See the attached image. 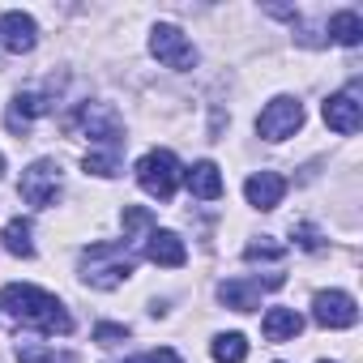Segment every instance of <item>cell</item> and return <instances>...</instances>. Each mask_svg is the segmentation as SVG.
Masks as SVG:
<instances>
[{"mask_svg":"<svg viewBox=\"0 0 363 363\" xmlns=\"http://www.w3.org/2000/svg\"><path fill=\"white\" fill-rule=\"evenodd\" d=\"M0 308H5L13 320L39 329V333H73V316L65 312V303L39 286H26V282H9L5 291H0Z\"/></svg>","mask_w":363,"mask_h":363,"instance_id":"obj_1","label":"cell"},{"mask_svg":"<svg viewBox=\"0 0 363 363\" xmlns=\"http://www.w3.org/2000/svg\"><path fill=\"white\" fill-rule=\"evenodd\" d=\"M133 274V257L124 244L116 240H99L90 248H82V282L94 291H116L120 282H128Z\"/></svg>","mask_w":363,"mask_h":363,"instance_id":"obj_2","label":"cell"},{"mask_svg":"<svg viewBox=\"0 0 363 363\" xmlns=\"http://www.w3.org/2000/svg\"><path fill=\"white\" fill-rule=\"evenodd\" d=\"M137 184H141L150 197L171 201L175 189H179V162H175V154H171V150H150V154L137 162Z\"/></svg>","mask_w":363,"mask_h":363,"instance_id":"obj_3","label":"cell"},{"mask_svg":"<svg viewBox=\"0 0 363 363\" xmlns=\"http://www.w3.org/2000/svg\"><path fill=\"white\" fill-rule=\"evenodd\" d=\"M299 124H303V107H299V99H291V94L269 99L265 111L257 116V133H261L265 141H286V137L299 133Z\"/></svg>","mask_w":363,"mask_h":363,"instance_id":"obj_4","label":"cell"},{"mask_svg":"<svg viewBox=\"0 0 363 363\" xmlns=\"http://www.w3.org/2000/svg\"><path fill=\"white\" fill-rule=\"evenodd\" d=\"M150 52H154V60H162L167 69H179V73L197 65V48L184 39V30L171 26V22H158L150 30Z\"/></svg>","mask_w":363,"mask_h":363,"instance_id":"obj_5","label":"cell"},{"mask_svg":"<svg viewBox=\"0 0 363 363\" xmlns=\"http://www.w3.org/2000/svg\"><path fill=\"white\" fill-rule=\"evenodd\" d=\"M18 193H22V201H26V206L48 210V206L56 201V193H60V162H56V158H39L35 167H26V171H22Z\"/></svg>","mask_w":363,"mask_h":363,"instance_id":"obj_6","label":"cell"},{"mask_svg":"<svg viewBox=\"0 0 363 363\" xmlns=\"http://www.w3.org/2000/svg\"><path fill=\"white\" fill-rule=\"evenodd\" d=\"M312 320L325 325V329H350L359 320V308L346 291H316L312 299Z\"/></svg>","mask_w":363,"mask_h":363,"instance_id":"obj_7","label":"cell"},{"mask_svg":"<svg viewBox=\"0 0 363 363\" xmlns=\"http://www.w3.org/2000/svg\"><path fill=\"white\" fill-rule=\"evenodd\" d=\"M0 43H5L13 56L35 52V43H39V26H35V18L22 13V9H9L5 18H0Z\"/></svg>","mask_w":363,"mask_h":363,"instance_id":"obj_8","label":"cell"},{"mask_svg":"<svg viewBox=\"0 0 363 363\" xmlns=\"http://www.w3.org/2000/svg\"><path fill=\"white\" fill-rule=\"evenodd\" d=\"M320 116H325V124L333 128V133H359V124H363V107H359V99H354V90H346V94H329L325 99V107H320Z\"/></svg>","mask_w":363,"mask_h":363,"instance_id":"obj_9","label":"cell"},{"mask_svg":"<svg viewBox=\"0 0 363 363\" xmlns=\"http://www.w3.org/2000/svg\"><path fill=\"white\" fill-rule=\"evenodd\" d=\"M244 197H248V206H257V210H278L282 197H286V179H282L278 171H257V175H248Z\"/></svg>","mask_w":363,"mask_h":363,"instance_id":"obj_10","label":"cell"},{"mask_svg":"<svg viewBox=\"0 0 363 363\" xmlns=\"http://www.w3.org/2000/svg\"><path fill=\"white\" fill-rule=\"evenodd\" d=\"M145 257H150L154 265L179 269V265L189 261V248H184V240H179L175 231H150V235H145Z\"/></svg>","mask_w":363,"mask_h":363,"instance_id":"obj_11","label":"cell"},{"mask_svg":"<svg viewBox=\"0 0 363 363\" xmlns=\"http://www.w3.org/2000/svg\"><path fill=\"white\" fill-rule=\"evenodd\" d=\"M299 329H303V316H299L295 308H269V312H265V320H261L265 342H291Z\"/></svg>","mask_w":363,"mask_h":363,"instance_id":"obj_12","label":"cell"},{"mask_svg":"<svg viewBox=\"0 0 363 363\" xmlns=\"http://www.w3.org/2000/svg\"><path fill=\"white\" fill-rule=\"evenodd\" d=\"M218 299L227 308H235V312H257L261 308V286L257 282H244V278H231V282L218 286Z\"/></svg>","mask_w":363,"mask_h":363,"instance_id":"obj_13","label":"cell"},{"mask_svg":"<svg viewBox=\"0 0 363 363\" xmlns=\"http://www.w3.org/2000/svg\"><path fill=\"white\" fill-rule=\"evenodd\" d=\"M184 179H189L193 197H201V201H218V197H223V171H218L214 162H197Z\"/></svg>","mask_w":363,"mask_h":363,"instance_id":"obj_14","label":"cell"},{"mask_svg":"<svg viewBox=\"0 0 363 363\" xmlns=\"http://www.w3.org/2000/svg\"><path fill=\"white\" fill-rule=\"evenodd\" d=\"M48 111H52V103H48L43 94H18L13 107H9V128H13V133H26L30 120H35V116H48Z\"/></svg>","mask_w":363,"mask_h":363,"instance_id":"obj_15","label":"cell"},{"mask_svg":"<svg viewBox=\"0 0 363 363\" xmlns=\"http://www.w3.org/2000/svg\"><path fill=\"white\" fill-rule=\"evenodd\" d=\"M5 252H13V257H22V261H30L35 257V240H30V218H9L5 223Z\"/></svg>","mask_w":363,"mask_h":363,"instance_id":"obj_16","label":"cell"},{"mask_svg":"<svg viewBox=\"0 0 363 363\" xmlns=\"http://www.w3.org/2000/svg\"><path fill=\"white\" fill-rule=\"evenodd\" d=\"M329 39H333V43H342V48H354V43L363 39V18H359L354 9L333 13V18H329Z\"/></svg>","mask_w":363,"mask_h":363,"instance_id":"obj_17","label":"cell"},{"mask_svg":"<svg viewBox=\"0 0 363 363\" xmlns=\"http://www.w3.org/2000/svg\"><path fill=\"white\" fill-rule=\"evenodd\" d=\"M210 354L218 363H244L248 359V337L244 333H218L214 346H210Z\"/></svg>","mask_w":363,"mask_h":363,"instance_id":"obj_18","label":"cell"},{"mask_svg":"<svg viewBox=\"0 0 363 363\" xmlns=\"http://www.w3.org/2000/svg\"><path fill=\"white\" fill-rule=\"evenodd\" d=\"M282 257H286V244H278L269 235H261V240H252L244 248V261H282Z\"/></svg>","mask_w":363,"mask_h":363,"instance_id":"obj_19","label":"cell"},{"mask_svg":"<svg viewBox=\"0 0 363 363\" xmlns=\"http://www.w3.org/2000/svg\"><path fill=\"white\" fill-rule=\"evenodd\" d=\"M82 167H86V175L111 179V175H116V150H90V154L82 158Z\"/></svg>","mask_w":363,"mask_h":363,"instance_id":"obj_20","label":"cell"},{"mask_svg":"<svg viewBox=\"0 0 363 363\" xmlns=\"http://www.w3.org/2000/svg\"><path fill=\"white\" fill-rule=\"evenodd\" d=\"M120 223H124V235H141V231H150V227H154V214H150L145 206H124Z\"/></svg>","mask_w":363,"mask_h":363,"instance_id":"obj_21","label":"cell"},{"mask_svg":"<svg viewBox=\"0 0 363 363\" xmlns=\"http://www.w3.org/2000/svg\"><path fill=\"white\" fill-rule=\"evenodd\" d=\"M291 235H295V244H299L303 252H320V248H325V240H320V231H316L312 223H299Z\"/></svg>","mask_w":363,"mask_h":363,"instance_id":"obj_22","label":"cell"},{"mask_svg":"<svg viewBox=\"0 0 363 363\" xmlns=\"http://www.w3.org/2000/svg\"><path fill=\"white\" fill-rule=\"evenodd\" d=\"M94 342L99 346H120V342H128V325H99Z\"/></svg>","mask_w":363,"mask_h":363,"instance_id":"obj_23","label":"cell"},{"mask_svg":"<svg viewBox=\"0 0 363 363\" xmlns=\"http://www.w3.org/2000/svg\"><path fill=\"white\" fill-rule=\"evenodd\" d=\"M18 363H56L48 346H35V342H22L18 346Z\"/></svg>","mask_w":363,"mask_h":363,"instance_id":"obj_24","label":"cell"},{"mask_svg":"<svg viewBox=\"0 0 363 363\" xmlns=\"http://www.w3.org/2000/svg\"><path fill=\"white\" fill-rule=\"evenodd\" d=\"M128 363H184L171 346H162V350H145V354H137V359H128Z\"/></svg>","mask_w":363,"mask_h":363,"instance_id":"obj_25","label":"cell"},{"mask_svg":"<svg viewBox=\"0 0 363 363\" xmlns=\"http://www.w3.org/2000/svg\"><path fill=\"white\" fill-rule=\"evenodd\" d=\"M0 175H5V154H0Z\"/></svg>","mask_w":363,"mask_h":363,"instance_id":"obj_26","label":"cell"},{"mask_svg":"<svg viewBox=\"0 0 363 363\" xmlns=\"http://www.w3.org/2000/svg\"><path fill=\"white\" fill-rule=\"evenodd\" d=\"M320 363H329V359H320Z\"/></svg>","mask_w":363,"mask_h":363,"instance_id":"obj_27","label":"cell"}]
</instances>
